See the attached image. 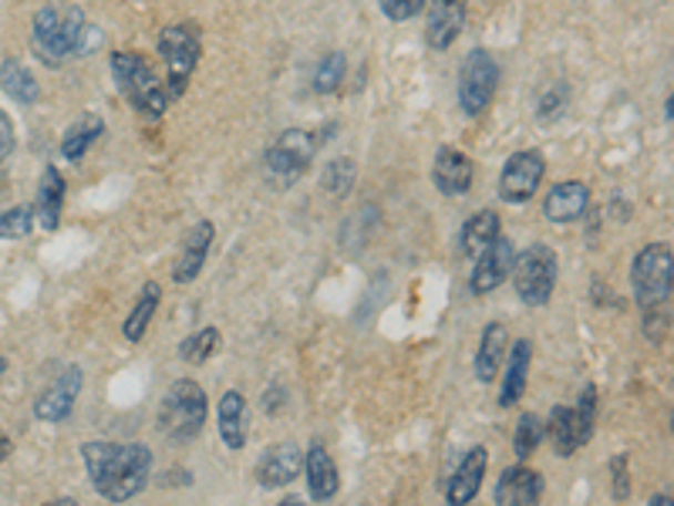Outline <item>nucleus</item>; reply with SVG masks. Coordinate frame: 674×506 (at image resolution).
<instances>
[{"instance_id": "obj_35", "label": "nucleus", "mask_w": 674, "mask_h": 506, "mask_svg": "<svg viewBox=\"0 0 674 506\" xmlns=\"http://www.w3.org/2000/svg\"><path fill=\"white\" fill-rule=\"evenodd\" d=\"M426 4H429V0H381V14L388 21L401 24V21H411Z\"/></svg>"}, {"instance_id": "obj_10", "label": "nucleus", "mask_w": 674, "mask_h": 506, "mask_svg": "<svg viewBox=\"0 0 674 506\" xmlns=\"http://www.w3.org/2000/svg\"><path fill=\"white\" fill-rule=\"evenodd\" d=\"M547 176V159L540 149H520L506 159L499 176V200L502 203H527L537 196L540 183Z\"/></svg>"}, {"instance_id": "obj_22", "label": "nucleus", "mask_w": 674, "mask_h": 506, "mask_svg": "<svg viewBox=\"0 0 674 506\" xmlns=\"http://www.w3.org/2000/svg\"><path fill=\"white\" fill-rule=\"evenodd\" d=\"M300 466L307 473V493H310V499L324 503V499L337 496V489H341V476H337V466H334L330 453L320 443L310 446V453L304 456Z\"/></svg>"}, {"instance_id": "obj_8", "label": "nucleus", "mask_w": 674, "mask_h": 506, "mask_svg": "<svg viewBox=\"0 0 674 506\" xmlns=\"http://www.w3.org/2000/svg\"><path fill=\"white\" fill-rule=\"evenodd\" d=\"M631 287L641 307H664L671 297V246L647 243L631 264Z\"/></svg>"}, {"instance_id": "obj_4", "label": "nucleus", "mask_w": 674, "mask_h": 506, "mask_svg": "<svg viewBox=\"0 0 674 506\" xmlns=\"http://www.w3.org/2000/svg\"><path fill=\"white\" fill-rule=\"evenodd\" d=\"M112 78L119 84V92L132 102V109L149 119H159L168 109V102H173L165 92V84L159 81V74L152 71V64L135 51L112 54Z\"/></svg>"}, {"instance_id": "obj_3", "label": "nucleus", "mask_w": 674, "mask_h": 506, "mask_svg": "<svg viewBox=\"0 0 674 506\" xmlns=\"http://www.w3.org/2000/svg\"><path fill=\"white\" fill-rule=\"evenodd\" d=\"M206 392L193 378H180L168 385L162 405H159V433L173 443H190L206 426Z\"/></svg>"}, {"instance_id": "obj_1", "label": "nucleus", "mask_w": 674, "mask_h": 506, "mask_svg": "<svg viewBox=\"0 0 674 506\" xmlns=\"http://www.w3.org/2000/svg\"><path fill=\"white\" fill-rule=\"evenodd\" d=\"M81 459L95 493L109 503H125L142 493L152 473V453L142 443H84Z\"/></svg>"}, {"instance_id": "obj_39", "label": "nucleus", "mask_w": 674, "mask_h": 506, "mask_svg": "<svg viewBox=\"0 0 674 506\" xmlns=\"http://www.w3.org/2000/svg\"><path fill=\"white\" fill-rule=\"evenodd\" d=\"M11 449H14V443H11L4 433H0V463H4V459L11 456Z\"/></svg>"}, {"instance_id": "obj_5", "label": "nucleus", "mask_w": 674, "mask_h": 506, "mask_svg": "<svg viewBox=\"0 0 674 506\" xmlns=\"http://www.w3.org/2000/svg\"><path fill=\"white\" fill-rule=\"evenodd\" d=\"M594 422H598V388L586 385L580 392L576 405H556L550 418L543 422V439L553 443L556 456H573L580 446L590 443L594 436Z\"/></svg>"}, {"instance_id": "obj_12", "label": "nucleus", "mask_w": 674, "mask_h": 506, "mask_svg": "<svg viewBox=\"0 0 674 506\" xmlns=\"http://www.w3.org/2000/svg\"><path fill=\"white\" fill-rule=\"evenodd\" d=\"M81 385H84V375L78 365H68L44 392H38L34 398V415L41 422H51V426H58V422H64L71 412H74V402L81 395Z\"/></svg>"}, {"instance_id": "obj_34", "label": "nucleus", "mask_w": 674, "mask_h": 506, "mask_svg": "<svg viewBox=\"0 0 674 506\" xmlns=\"http://www.w3.org/2000/svg\"><path fill=\"white\" fill-rule=\"evenodd\" d=\"M34 230V210L31 206H11L0 213V240H24Z\"/></svg>"}, {"instance_id": "obj_38", "label": "nucleus", "mask_w": 674, "mask_h": 506, "mask_svg": "<svg viewBox=\"0 0 674 506\" xmlns=\"http://www.w3.org/2000/svg\"><path fill=\"white\" fill-rule=\"evenodd\" d=\"M611 469H614V496L627 499V456H614Z\"/></svg>"}, {"instance_id": "obj_16", "label": "nucleus", "mask_w": 674, "mask_h": 506, "mask_svg": "<svg viewBox=\"0 0 674 506\" xmlns=\"http://www.w3.org/2000/svg\"><path fill=\"white\" fill-rule=\"evenodd\" d=\"M213 236H216V226H213L210 220H200V223L183 236V246H180L176 264H173V281H176V284H193V281L203 274V264H206V257H210Z\"/></svg>"}, {"instance_id": "obj_2", "label": "nucleus", "mask_w": 674, "mask_h": 506, "mask_svg": "<svg viewBox=\"0 0 674 506\" xmlns=\"http://www.w3.org/2000/svg\"><path fill=\"white\" fill-rule=\"evenodd\" d=\"M84 11L74 8V4H48L34 14V28H31V38H34V51L44 64H61L64 58L78 54L81 48V38H84Z\"/></svg>"}, {"instance_id": "obj_37", "label": "nucleus", "mask_w": 674, "mask_h": 506, "mask_svg": "<svg viewBox=\"0 0 674 506\" xmlns=\"http://www.w3.org/2000/svg\"><path fill=\"white\" fill-rule=\"evenodd\" d=\"M14 145H18V135H14V125H11V119H8V112H0V165H4L8 159H11V152H14Z\"/></svg>"}, {"instance_id": "obj_11", "label": "nucleus", "mask_w": 674, "mask_h": 506, "mask_svg": "<svg viewBox=\"0 0 674 506\" xmlns=\"http://www.w3.org/2000/svg\"><path fill=\"white\" fill-rule=\"evenodd\" d=\"M314 149H317V139L304 129H287L270 149H267V169L274 176L294 183L297 176H304L310 162H314Z\"/></svg>"}, {"instance_id": "obj_33", "label": "nucleus", "mask_w": 674, "mask_h": 506, "mask_svg": "<svg viewBox=\"0 0 674 506\" xmlns=\"http://www.w3.org/2000/svg\"><path fill=\"white\" fill-rule=\"evenodd\" d=\"M543 443V418L537 412H527L520 422H517V433H513V449L520 459H530Z\"/></svg>"}, {"instance_id": "obj_23", "label": "nucleus", "mask_w": 674, "mask_h": 506, "mask_svg": "<svg viewBox=\"0 0 674 506\" xmlns=\"http://www.w3.org/2000/svg\"><path fill=\"white\" fill-rule=\"evenodd\" d=\"M506 348H510V334H506V327L499 321L486 324L482 337H479V352H476V378L482 385L499 378V368L506 362Z\"/></svg>"}, {"instance_id": "obj_32", "label": "nucleus", "mask_w": 674, "mask_h": 506, "mask_svg": "<svg viewBox=\"0 0 674 506\" xmlns=\"http://www.w3.org/2000/svg\"><path fill=\"white\" fill-rule=\"evenodd\" d=\"M216 348H219V327H203V331H193L180 345V355L190 365H203L216 355Z\"/></svg>"}, {"instance_id": "obj_20", "label": "nucleus", "mask_w": 674, "mask_h": 506, "mask_svg": "<svg viewBox=\"0 0 674 506\" xmlns=\"http://www.w3.org/2000/svg\"><path fill=\"white\" fill-rule=\"evenodd\" d=\"M486 466H489L486 446H472V449L462 456V463L456 466V473H452V479H449V486H446V499L456 503V506L472 503V499L479 496V489H482Z\"/></svg>"}, {"instance_id": "obj_9", "label": "nucleus", "mask_w": 674, "mask_h": 506, "mask_svg": "<svg viewBox=\"0 0 674 506\" xmlns=\"http://www.w3.org/2000/svg\"><path fill=\"white\" fill-rule=\"evenodd\" d=\"M499 92V64L486 48L466 54L459 71V109L469 119H479Z\"/></svg>"}, {"instance_id": "obj_30", "label": "nucleus", "mask_w": 674, "mask_h": 506, "mask_svg": "<svg viewBox=\"0 0 674 506\" xmlns=\"http://www.w3.org/2000/svg\"><path fill=\"white\" fill-rule=\"evenodd\" d=\"M345 74H348L345 54H341V51H330V54L320 58V64H317V71H314V78H310V84H314L317 95H334V92L345 84Z\"/></svg>"}, {"instance_id": "obj_17", "label": "nucleus", "mask_w": 674, "mask_h": 506, "mask_svg": "<svg viewBox=\"0 0 674 506\" xmlns=\"http://www.w3.org/2000/svg\"><path fill=\"white\" fill-rule=\"evenodd\" d=\"M300 463H304V456H300V449L294 443H274V446L264 449L257 466H253V476H257V483L264 489H280V486L297 479Z\"/></svg>"}, {"instance_id": "obj_14", "label": "nucleus", "mask_w": 674, "mask_h": 506, "mask_svg": "<svg viewBox=\"0 0 674 506\" xmlns=\"http://www.w3.org/2000/svg\"><path fill=\"white\" fill-rule=\"evenodd\" d=\"M466 28V0H429L426 41L432 51H449Z\"/></svg>"}, {"instance_id": "obj_19", "label": "nucleus", "mask_w": 674, "mask_h": 506, "mask_svg": "<svg viewBox=\"0 0 674 506\" xmlns=\"http://www.w3.org/2000/svg\"><path fill=\"white\" fill-rule=\"evenodd\" d=\"M590 210V186L580 180L556 183L543 200V216L550 223H576Z\"/></svg>"}, {"instance_id": "obj_29", "label": "nucleus", "mask_w": 674, "mask_h": 506, "mask_svg": "<svg viewBox=\"0 0 674 506\" xmlns=\"http://www.w3.org/2000/svg\"><path fill=\"white\" fill-rule=\"evenodd\" d=\"M502 233V220H499V213L496 210H482V213H476V216H469L466 223H462V253L466 257H479V253L496 240Z\"/></svg>"}, {"instance_id": "obj_7", "label": "nucleus", "mask_w": 674, "mask_h": 506, "mask_svg": "<svg viewBox=\"0 0 674 506\" xmlns=\"http://www.w3.org/2000/svg\"><path fill=\"white\" fill-rule=\"evenodd\" d=\"M159 54L168 68L165 92H168V99H180L186 92L196 64H200V54H203L200 34L190 24H168L159 31Z\"/></svg>"}, {"instance_id": "obj_25", "label": "nucleus", "mask_w": 674, "mask_h": 506, "mask_svg": "<svg viewBox=\"0 0 674 506\" xmlns=\"http://www.w3.org/2000/svg\"><path fill=\"white\" fill-rule=\"evenodd\" d=\"M64 176H61V169L58 165H48L44 169V176L38 183V203H34V216L41 220L44 230H58L61 223V210H64Z\"/></svg>"}, {"instance_id": "obj_21", "label": "nucleus", "mask_w": 674, "mask_h": 506, "mask_svg": "<svg viewBox=\"0 0 674 506\" xmlns=\"http://www.w3.org/2000/svg\"><path fill=\"white\" fill-rule=\"evenodd\" d=\"M530 362H533V342L530 337H520L513 342L510 355H506V375H502V392H499V405L513 408L523 392H527V378H530Z\"/></svg>"}, {"instance_id": "obj_36", "label": "nucleus", "mask_w": 674, "mask_h": 506, "mask_svg": "<svg viewBox=\"0 0 674 506\" xmlns=\"http://www.w3.org/2000/svg\"><path fill=\"white\" fill-rule=\"evenodd\" d=\"M566 84H553V89H547L543 92V99H540V119L543 122H550V119H560L563 115V109H566Z\"/></svg>"}, {"instance_id": "obj_40", "label": "nucleus", "mask_w": 674, "mask_h": 506, "mask_svg": "<svg viewBox=\"0 0 674 506\" xmlns=\"http://www.w3.org/2000/svg\"><path fill=\"white\" fill-rule=\"evenodd\" d=\"M4 368H8V362H4V358H0V375H4Z\"/></svg>"}, {"instance_id": "obj_31", "label": "nucleus", "mask_w": 674, "mask_h": 506, "mask_svg": "<svg viewBox=\"0 0 674 506\" xmlns=\"http://www.w3.org/2000/svg\"><path fill=\"white\" fill-rule=\"evenodd\" d=\"M355 180H358V165L341 155V159H330V162L324 165L320 186H324L327 193H334V196H348L351 186H355Z\"/></svg>"}, {"instance_id": "obj_15", "label": "nucleus", "mask_w": 674, "mask_h": 506, "mask_svg": "<svg viewBox=\"0 0 674 506\" xmlns=\"http://www.w3.org/2000/svg\"><path fill=\"white\" fill-rule=\"evenodd\" d=\"M432 180H436V190L446 193V196H462L472 190V180H476V165L472 159L456 149V145H442L436 152V165H432Z\"/></svg>"}, {"instance_id": "obj_6", "label": "nucleus", "mask_w": 674, "mask_h": 506, "mask_svg": "<svg viewBox=\"0 0 674 506\" xmlns=\"http://www.w3.org/2000/svg\"><path fill=\"white\" fill-rule=\"evenodd\" d=\"M556 253L547 243H533L527 246L520 257L513 261V284H517V297L530 307H543L553 297L556 287Z\"/></svg>"}, {"instance_id": "obj_26", "label": "nucleus", "mask_w": 674, "mask_h": 506, "mask_svg": "<svg viewBox=\"0 0 674 506\" xmlns=\"http://www.w3.org/2000/svg\"><path fill=\"white\" fill-rule=\"evenodd\" d=\"M0 92L21 105H34L41 99V84H38L34 71H28L21 61L4 58L0 61Z\"/></svg>"}, {"instance_id": "obj_28", "label": "nucleus", "mask_w": 674, "mask_h": 506, "mask_svg": "<svg viewBox=\"0 0 674 506\" xmlns=\"http://www.w3.org/2000/svg\"><path fill=\"white\" fill-rule=\"evenodd\" d=\"M159 301H162V287H159L155 281H149V284L142 287L139 301L132 304L129 317L122 321V334H125V342H132V345H139V342H142L145 331H149V324H152V317H155V311H159Z\"/></svg>"}, {"instance_id": "obj_27", "label": "nucleus", "mask_w": 674, "mask_h": 506, "mask_svg": "<svg viewBox=\"0 0 674 506\" xmlns=\"http://www.w3.org/2000/svg\"><path fill=\"white\" fill-rule=\"evenodd\" d=\"M102 132H105V119H102V115H92V112L78 115V119L68 125L64 139H61V155H64L68 162H78L84 152H89V149L102 139Z\"/></svg>"}, {"instance_id": "obj_13", "label": "nucleus", "mask_w": 674, "mask_h": 506, "mask_svg": "<svg viewBox=\"0 0 674 506\" xmlns=\"http://www.w3.org/2000/svg\"><path fill=\"white\" fill-rule=\"evenodd\" d=\"M513 261H517V253H513L510 240L496 236V240L479 253V257H476V267H472V277H469V291H472L476 297L492 294L506 277L513 274Z\"/></svg>"}, {"instance_id": "obj_24", "label": "nucleus", "mask_w": 674, "mask_h": 506, "mask_svg": "<svg viewBox=\"0 0 674 506\" xmlns=\"http://www.w3.org/2000/svg\"><path fill=\"white\" fill-rule=\"evenodd\" d=\"M216 426H219V439L229 453H239L246 446V398L229 388L223 398H219V408H216Z\"/></svg>"}, {"instance_id": "obj_18", "label": "nucleus", "mask_w": 674, "mask_h": 506, "mask_svg": "<svg viewBox=\"0 0 674 506\" xmlns=\"http://www.w3.org/2000/svg\"><path fill=\"white\" fill-rule=\"evenodd\" d=\"M543 496V476L537 469H530L527 463L502 469L499 483H496V503L502 506H533Z\"/></svg>"}]
</instances>
